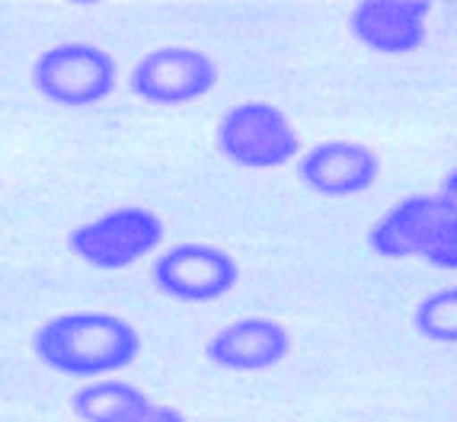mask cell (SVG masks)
I'll return each instance as SVG.
<instances>
[{
  "instance_id": "cell-1",
  "label": "cell",
  "mask_w": 457,
  "mask_h": 422,
  "mask_svg": "<svg viewBox=\"0 0 457 422\" xmlns=\"http://www.w3.org/2000/svg\"><path fill=\"white\" fill-rule=\"evenodd\" d=\"M32 352L46 368L68 377H99L129 368L141 355V333L106 310H71L32 333Z\"/></svg>"
},
{
  "instance_id": "cell-2",
  "label": "cell",
  "mask_w": 457,
  "mask_h": 422,
  "mask_svg": "<svg viewBox=\"0 0 457 422\" xmlns=\"http://www.w3.org/2000/svg\"><path fill=\"white\" fill-rule=\"evenodd\" d=\"M368 244L384 260L420 256L428 266L457 272V208L442 192L410 195L371 224Z\"/></svg>"
},
{
  "instance_id": "cell-3",
  "label": "cell",
  "mask_w": 457,
  "mask_h": 422,
  "mask_svg": "<svg viewBox=\"0 0 457 422\" xmlns=\"http://www.w3.org/2000/svg\"><path fill=\"white\" fill-rule=\"evenodd\" d=\"M163 234L167 228L157 218V211L145 205H119L93 221L77 224L68 234V246L87 266L119 272L151 256L161 246Z\"/></svg>"
},
{
  "instance_id": "cell-4",
  "label": "cell",
  "mask_w": 457,
  "mask_h": 422,
  "mask_svg": "<svg viewBox=\"0 0 457 422\" xmlns=\"http://www.w3.org/2000/svg\"><path fill=\"white\" fill-rule=\"evenodd\" d=\"M218 147L230 163L275 170L301 157V138L291 119L266 100H244L218 122Z\"/></svg>"
},
{
  "instance_id": "cell-5",
  "label": "cell",
  "mask_w": 457,
  "mask_h": 422,
  "mask_svg": "<svg viewBox=\"0 0 457 422\" xmlns=\"http://www.w3.org/2000/svg\"><path fill=\"white\" fill-rule=\"evenodd\" d=\"M32 84L58 106H93L112 96L119 87V64L106 48L90 42H62L38 54L32 64Z\"/></svg>"
},
{
  "instance_id": "cell-6",
  "label": "cell",
  "mask_w": 457,
  "mask_h": 422,
  "mask_svg": "<svg viewBox=\"0 0 457 422\" xmlns=\"http://www.w3.org/2000/svg\"><path fill=\"white\" fill-rule=\"evenodd\" d=\"M154 288L170 301L212 304L240 285V262L212 244H176L151 262Z\"/></svg>"
},
{
  "instance_id": "cell-7",
  "label": "cell",
  "mask_w": 457,
  "mask_h": 422,
  "mask_svg": "<svg viewBox=\"0 0 457 422\" xmlns=\"http://www.w3.org/2000/svg\"><path fill=\"white\" fill-rule=\"evenodd\" d=\"M131 93L151 106H186L218 84V64L202 48L163 46L147 52L131 70Z\"/></svg>"
},
{
  "instance_id": "cell-8",
  "label": "cell",
  "mask_w": 457,
  "mask_h": 422,
  "mask_svg": "<svg viewBox=\"0 0 457 422\" xmlns=\"http://www.w3.org/2000/svg\"><path fill=\"white\" fill-rule=\"evenodd\" d=\"M297 177L317 195L349 199L378 183L381 157L361 141H323L297 157Z\"/></svg>"
},
{
  "instance_id": "cell-9",
  "label": "cell",
  "mask_w": 457,
  "mask_h": 422,
  "mask_svg": "<svg viewBox=\"0 0 457 422\" xmlns=\"http://www.w3.org/2000/svg\"><path fill=\"white\" fill-rule=\"evenodd\" d=\"M291 330L272 317H244L214 333L205 355L224 371H269L291 355Z\"/></svg>"
},
{
  "instance_id": "cell-10",
  "label": "cell",
  "mask_w": 457,
  "mask_h": 422,
  "mask_svg": "<svg viewBox=\"0 0 457 422\" xmlns=\"http://www.w3.org/2000/svg\"><path fill=\"white\" fill-rule=\"evenodd\" d=\"M428 0H365L349 13L355 42L378 54H410L426 42Z\"/></svg>"
},
{
  "instance_id": "cell-11",
  "label": "cell",
  "mask_w": 457,
  "mask_h": 422,
  "mask_svg": "<svg viewBox=\"0 0 457 422\" xmlns=\"http://www.w3.org/2000/svg\"><path fill=\"white\" fill-rule=\"evenodd\" d=\"M151 403L137 384L99 377L71 393V410L84 422H131L141 410Z\"/></svg>"
},
{
  "instance_id": "cell-12",
  "label": "cell",
  "mask_w": 457,
  "mask_h": 422,
  "mask_svg": "<svg viewBox=\"0 0 457 422\" xmlns=\"http://www.w3.org/2000/svg\"><path fill=\"white\" fill-rule=\"evenodd\" d=\"M412 327L428 343H457V285L426 294L412 310Z\"/></svg>"
},
{
  "instance_id": "cell-13",
  "label": "cell",
  "mask_w": 457,
  "mask_h": 422,
  "mask_svg": "<svg viewBox=\"0 0 457 422\" xmlns=\"http://www.w3.org/2000/svg\"><path fill=\"white\" fill-rule=\"evenodd\" d=\"M131 422H189L186 419L183 413H179V410L176 407H167V403H147L145 410H141V413L135 416V419Z\"/></svg>"
},
{
  "instance_id": "cell-14",
  "label": "cell",
  "mask_w": 457,
  "mask_h": 422,
  "mask_svg": "<svg viewBox=\"0 0 457 422\" xmlns=\"http://www.w3.org/2000/svg\"><path fill=\"white\" fill-rule=\"evenodd\" d=\"M442 195H445V199L451 202V205L457 208V167L451 170L448 177H445V183H442Z\"/></svg>"
}]
</instances>
